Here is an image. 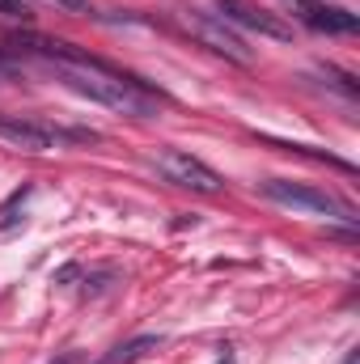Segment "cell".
<instances>
[{
    "instance_id": "obj_1",
    "label": "cell",
    "mask_w": 360,
    "mask_h": 364,
    "mask_svg": "<svg viewBox=\"0 0 360 364\" xmlns=\"http://www.w3.org/2000/svg\"><path fill=\"white\" fill-rule=\"evenodd\" d=\"M30 47L51 64V73H55L68 90H77L81 97L102 102V106H110V110H119V114H136V119L157 114V97H153V93H144L132 77L106 68L102 60H90V55H81L77 47L51 43V38H30Z\"/></svg>"
},
{
    "instance_id": "obj_2",
    "label": "cell",
    "mask_w": 360,
    "mask_h": 364,
    "mask_svg": "<svg viewBox=\"0 0 360 364\" xmlns=\"http://www.w3.org/2000/svg\"><path fill=\"white\" fill-rule=\"evenodd\" d=\"M174 17H179V26L199 43V47H208V51H216V55H225V60H233V64H250V60H255V51L246 47V38H242L229 21H221L216 13H203V9L182 4Z\"/></svg>"
},
{
    "instance_id": "obj_3",
    "label": "cell",
    "mask_w": 360,
    "mask_h": 364,
    "mask_svg": "<svg viewBox=\"0 0 360 364\" xmlns=\"http://www.w3.org/2000/svg\"><path fill=\"white\" fill-rule=\"evenodd\" d=\"M263 195L284 203V208H297V212H314V216H335V220H356V212L335 199L331 191H318V186H305V182H288V178H268L263 182Z\"/></svg>"
},
{
    "instance_id": "obj_4",
    "label": "cell",
    "mask_w": 360,
    "mask_h": 364,
    "mask_svg": "<svg viewBox=\"0 0 360 364\" xmlns=\"http://www.w3.org/2000/svg\"><path fill=\"white\" fill-rule=\"evenodd\" d=\"M0 136L26 153H51V149H64L68 140H93V132H64L55 123H43V119H17V114H0Z\"/></svg>"
},
{
    "instance_id": "obj_5",
    "label": "cell",
    "mask_w": 360,
    "mask_h": 364,
    "mask_svg": "<svg viewBox=\"0 0 360 364\" xmlns=\"http://www.w3.org/2000/svg\"><path fill=\"white\" fill-rule=\"evenodd\" d=\"M157 174L166 182H174V186H182V191H199V195L221 191V174L212 166H203L199 157L182 153V149H162L157 153Z\"/></svg>"
},
{
    "instance_id": "obj_6",
    "label": "cell",
    "mask_w": 360,
    "mask_h": 364,
    "mask_svg": "<svg viewBox=\"0 0 360 364\" xmlns=\"http://www.w3.org/2000/svg\"><path fill=\"white\" fill-rule=\"evenodd\" d=\"M216 17L229 21V26L255 30V34H263V38H280V43L292 38V26H288L284 17H275V13L259 9V4H246V0H216Z\"/></svg>"
},
{
    "instance_id": "obj_7",
    "label": "cell",
    "mask_w": 360,
    "mask_h": 364,
    "mask_svg": "<svg viewBox=\"0 0 360 364\" xmlns=\"http://www.w3.org/2000/svg\"><path fill=\"white\" fill-rule=\"evenodd\" d=\"M301 17H305V26L318 30V34H356L360 30L356 13H348V9H331V4H318V0H309V4L301 9Z\"/></svg>"
},
{
    "instance_id": "obj_8",
    "label": "cell",
    "mask_w": 360,
    "mask_h": 364,
    "mask_svg": "<svg viewBox=\"0 0 360 364\" xmlns=\"http://www.w3.org/2000/svg\"><path fill=\"white\" fill-rule=\"evenodd\" d=\"M157 348H162V339H157V335H140V339H132V343L115 348L102 364H136V360H144L149 352H157Z\"/></svg>"
},
{
    "instance_id": "obj_9",
    "label": "cell",
    "mask_w": 360,
    "mask_h": 364,
    "mask_svg": "<svg viewBox=\"0 0 360 364\" xmlns=\"http://www.w3.org/2000/svg\"><path fill=\"white\" fill-rule=\"evenodd\" d=\"M0 13H9V17H30V9H26L21 0H0Z\"/></svg>"
},
{
    "instance_id": "obj_10",
    "label": "cell",
    "mask_w": 360,
    "mask_h": 364,
    "mask_svg": "<svg viewBox=\"0 0 360 364\" xmlns=\"http://www.w3.org/2000/svg\"><path fill=\"white\" fill-rule=\"evenodd\" d=\"M60 4H68V9H77V13H85V9H90L85 0H60Z\"/></svg>"
},
{
    "instance_id": "obj_11",
    "label": "cell",
    "mask_w": 360,
    "mask_h": 364,
    "mask_svg": "<svg viewBox=\"0 0 360 364\" xmlns=\"http://www.w3.org/2000/svg\"><path fill=\"white\" fill-rule=\"evenodd\" d=\"M9 73H13V64H9V60L0 55V77H9Z\"/></svg>"
},
{
    "instance_id": "obj_12",
    "label": "cell",
    "mask_w": 360,
    "mask_h": 364,
    "mask_svg": "<svg viewBox=\"0 0 360 364\" xmlns=\"http://www.w3.org/2000/svg\"><path fill=\"white\" fill-rule=\"evenodd\" d=\"M292 4H297V9H305V4H309V0H292Z\"/></svg>"
},
{
    "instance_id": "obj_13",
    "label": "cell",
    "mask_w": 360,
    "mask_h": 364,
    "mask_svg": "<svg viewBox=\"0 0 360 364\" xmlns=\"http://www.w3.org/2000/svg\"><path fill=\"white\" fill-rule=\"evenodd\" d=\"M221 364H229V356H225V360H221Z\"/></svg>"
}]
</instances>
